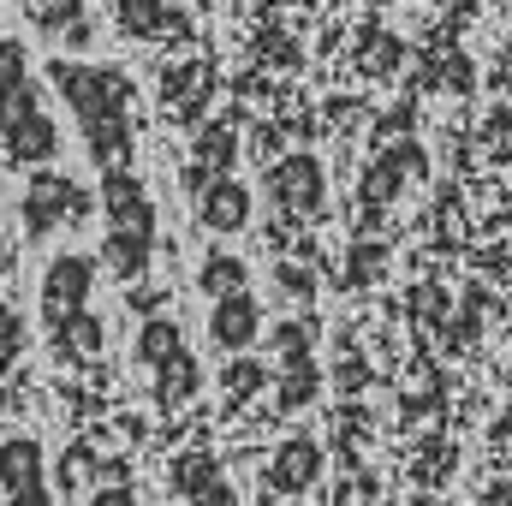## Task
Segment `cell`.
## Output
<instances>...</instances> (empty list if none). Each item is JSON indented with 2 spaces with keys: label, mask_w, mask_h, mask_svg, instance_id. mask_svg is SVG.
Returning a JSON list of instances; mask_svg holds the SVG:
<instances>
[{
  "label": "cell",
  "mask_w": 512,
  "mask_h": 506,
  "mask_svg": "<svg viewBox=\"0 0 512 506\" xmlns=\"http://www.w3.org/2000/svg\"><path fill=\"white\" fill-rule=\"evenodd\" d=\"M251 274H245V262L239 256H227V251H215V256H203L197 262V292H209V298H221V292H239Z\"/></svg>",
  "instance_id": "cell-22"
},
{
  "label": "cell",
  "mask_w": 512,
  "mask_h": 506,
  "mask_svg": "<svg viewBox=\"0 0 512 506\" xmlns=\"http://www.w3.org/2000/svg\"><path fill=\"white\" fill-rule=\"evenodd\" d=\"M173 495L185 506H239V489L221 477V465L209 453H185L173 465Z\"/></svg>",
  "instance_id": "cell-14"
},
{
  "label": "cell",
  "mask_w": 512,
  "mask_h": 506,
  "mask_svg": "<svg viewBox=\"0 0 512 506\" xmlns=\"http://www.w3.org/2000/svg\"><path fill=\"white\" fill-rule=\"evenodd\" d=\"M197 227L203 233H245L251 227V185H239L233 173H221V179H209V185H197Z\"/></svg>",
  "instance_id": "cell-10"
},
{
  "label": "cell",
  "mask_w": 512,
  "mask_h": 506,
  "mask_svg": "<svg viewBox=\"0 0 512 506\" xmlns=\"http://www.w3.org/2000/svg\"><path fill=\"white\" fill-rule=\"evenodd\" d=\"M36 72H30V48L18 42V36H0V90H18V84H30Z\"/></svg>",
  "instance_id": "cell-26"
},
{
  "label": "cell",
  "mask_w": 512,
  "mask_h": 506,
  "mask_svg": "<svg viewBox=\"0 0 512 506\" xmlns=\"http://www.w3.org/2000/svg\"><path fill=\"white\" fill-rule=\"evenodd\" d=\"M280 292H286V304H292V298H298V304H310V274L280 262Z\"/></svg>",
  "instance_id": "cell-29"
},
{
  "label": "cell",
  "mask_w": 512,
  "mask_h": 506,
  "mask_svg": "<svg viewBox=\"0 0 512 506\" xmlns=\"http://www.w3.org/2000/svg\"><path fill=\"white\" fill-rule=\"evenodd\" d=\"M209 340H215L221 352H245V346L262 340V304H256L251 286L221 292V298L209 304Z\"/></svg>",
  "instance_id": "cell-9"
},
{
  "label": "cell",
  "mask_w": 512,
  "mask_h": 506,
  "mask_svg": "<svg viewBox=\"0 0 512 506\" xmlns=\"http://www.w3.org/2000/svg\"><path fill=\"white\" fill-rule=\"evenodd\" d=\"M268 340H274V358H280V364H298V358H310V352H316V322H310V316L280 322Z\"/></svg>",
  "instance_id": "cell-24"
},
{
  "label": "cell",
  "mask_w": 512,
  "mask_h": 506,
  "mask_svg": "<svg viewBox=\"0 0 512 506\" xmlns=\"http://www.w3.org/2000/svg\"><path fill=\"white\" fill-rule=\"evenodd\" d=\"M322 387V370L316 358H298V364H280V411H304Z\"/></svg>",
  "instance_id": "cell-21"
},
{
  "label": "cell",
  "mask_w": 512,
  "mask_h": 506,
  "mask_svg": "<svg viewBox=\"0 0 512 506\" xmlns=\"http://www.w3.org/2000/svg\"><path fill=\"white\" fill-rule=\"evenodd\" d=\"M137 364L143 370H161L167 358H179L185 352V334H179V322L173 316H143V328H137Z\"/></svg>",
  "instance_id": "cell-20"
},
{
  "label": "cell",
  "mask_w": 512,
  "mask_h": 506,
  "mask_svg": "<svg viewBox=\"0 0 512 506\" xmlns=\"http://www.w3.org/2000/svg\"><path fill=\"white\" fill-rule=\"evenodd\" d=\"M102 209V197L54 167H36L24 197H18V221H24V239H54L66 227H90V215Z\"/></svg>",
  "instance_id": "cell-3"
},
{
  "label": "cell",
  "mask_w": 512,
  "mask_h": 506,
  "mask_svg": "<svg viewBox=\"0 0 512 506\" xmlns=\"http://www.w3.org/2000/svg\"><path fill=\"white\" fill-rule=\"evenodd\" d=\"M24 346H30V328H24V316L12 310V304H0V376L24 358Z\"/></svg>",
  "instance_id": "cell-25"
},
{
  "label": "cell",
  "mask_w": 512,
  "mask_h": 506,
  "mask_svg": "<svg viewBox=\"0 0 512 506\" xmlns=\"http://www.w3.org/2000/svg\"><path fill=\"white\" fill-rule=\"evenodd\" d=\"M24 18L60 42V48H90L96 42V24H90V0H24Z\"/></svg>",
  "instance_id": "cell-12"
},
{
  "label": "cell",
  "mask_w": 512,
  "mask_h": 506,
  "mask_svg": "<svg viewBox=\"0 0 512 506\" xmlns=\"http://www.w3.org/2000/svg\"><path fill=\"white\" fill-rule=\"evenodd\" d=\"M0 274H12V245H6V233H0Z\"/></svg>",
  "instance_id": "cell-31"
},
{
  "label": "cell",
  "mask_w": 512,
  "mask_h": 506,
  "mask_svg": "<svg viewBox=\"0 0 512 506\" xmlns=\"http://www.w3.org/2000/svg\"><path fill=\"white\" fill-rule=\"evenodd\" d=\"M268 387V370L256 364V358H245V352H233V364L221 370V393H227V405H239V399H256Z\"/></svg>",
  "instance_id": "cell-23"
},
{
  "label": "cell",
  "mask_w": 512,
  "mask_h": 506,
  "mask_svg": "<svg viewBox=\"0 0 512 506\" xmlns=\"http://www.w3.org/2000/svg\"><path fill=\"white\" fill-rule=\"evenodd\" d=\"M483 506H512V477H507V483H489V495H483Z\"/></svg>",
  "instance_id": "cell-30"
},
{
  "label": "cell",
  "mask_w": 512,
  "mask_h": 506,
  "mask_svg": "<svg viewBox=\"0 0 512 506\" xmlns=\"http://www.w3.org/2000/svg\"><path fill=\"white\" fill-rule=\"evenodd\" d=\"M382 245H358L352 262H346V286H370V274H376V262H382Z\"/></svg>",
  "instance_id": "cell-27"
},
{
  "label": "cell",
  "mask_w": 512,
  "mask_h": 506,
  "mask_svg": "<svg viewBox=\"0 0 512 506\" xmlns=\"http://www.w3.org/2000/svg\"><path fill=\"white\" fill-rule=\"evenodd\" d=\"M96 280H102V262H96L90 251L54 256V262L42 268V322L60 328V322H72L78 310H90Z\"/></svg>",
  "instance_id": "cell-5"
},
{
  "label": "cell",
  "mask_w": 512,
  "mask_h": 506,
  "mask_svg": "<svg viewBox=\"0 0 512 506\" xmlns=\"http://www.w3.org/2000/svg\"><path fill=\"white\" fill-rule=\"evenodd\" d=\"M90 506H137V489H131L126 477H114V483H102V489L90 495Z\"/></svg>",
  "instance_id": "cell-28"
},
{
  "label": "cell",
  "mask_w": 512,
  "mask_h": 506,
  "mask_svg": "<svg viewBox=\"0 0 512 506\" xmlns=\"http://www.w3.org/2000/svg\"><path fill=\"white\" fill-rule=\"evenodd\" d=\"M209 90H215V72H209L203 60H179V66L161 72V102H167V114H179V120H197L203 102H209Z\"/></svg>",
  "instance_id": "cell-16"
},
{
  "label": "cell",
  "mask_w": 512,
  "mask_h": 506,
  "mask_svg": "<svg viewBox=\"0 0 512 506\" xmlns=\"http://www.w3.org/2000/svg\"><path fill=\"white\" fill-rule=\"evenodd\" d=\"M0 149H6V167H48L60 155V126L42 102V84H18V90H0Z\"/></svg>",
  "instance_id": "cell-2"
},
{
  "label": "cell",
  "mask_w": 512,
  "mask_h": 506,
  "mask_svg": "<svg viewBox=\"0 0 512 506\" xmlns=\"http://www.w3.org/2000/svg\"><path fill=\"white\" fill-rule=\"evenodd\" d=\"M0 495L6 506H54L48 453L36 435H0Z\"/></svg>",
  "instance_id": "cell-6"
},
{
  "label": "cell",
  "mask_w": 512,
  "mask_h": 506,
  "mask_svg": "<svg viewBox=\"0 0 512 506\" xmlns=\"http://www.w3.org/2000/svg\"><path fill=\"white\" fill-rule=\"evenodd\" d=\"M197 387H203V364H197V352H191V346H185L179 358H167L161 370H149V399H155V411H161V417L185 411V405L197 399Z\"/></svg>",
  "instance_id": "cell-15"
},
{
  "label": "cell",
  "mask_w": 512,
  "mask_h": 506,
  "mask_svg": "<svg viewBox=\"0 0 512 506\" xmlns=\"http://www.w3.org/2000/svg\"><path fill=\"white\" fill-rule=\"evenodd\" d=\"M262 191H268V203H274L280 215H292V221H316V215L328 209V173H322V161H316L310 149L280 155V161L268 167Z\"/></svg>",
  "instance_id": "cell-4"
},
{
  "label": "cell",
  "mask_w": 512,
  "mask_h": 506,
  "mask_svg": "<svg viewBox=\"0 0 512 506\" xmlns=\"http://www.w3.org/2000/svg\"><path fill=\"white\" fill-rule=\"evenodd\" d=\"M102 274L120 280V286H137L155 262V239H137V233H102Z\"/></svg>",
  "instance_id": "cell-17"
},
{
  "label": "cell",
  "mask_w": 512,
  "mask_h": 506,
  "mask_svg": "<svg viewBox=\"0 0 512 506\" xmlns=\"http://www.w3.org/2000/svg\"><path fill=\"white\" fill-rule=\"evenodd\" d=\"M233 161H239V137H233V126H209L203 137H197V149H191V191L209 185V179H221V173H233Z\"/></svg>",
  "instance_id": "cell-18"
},
{
  "label": "cell",
  "mask_w": 512,
  "mask_h": 506,
  "mask_svg": "<svg viewBox=\"0 0 512 506\" xmlns=\"http://www.w3.org/2000/svg\"><path fill=\"white\" fill-rule=\"evenodd\" d=\"M102 221H108V233L155 239V203H149V185L131 167H108L102 173Z\"/></svg>",
  "instance_id": "cell-7"
},
{
  "label": "cell",
  "mask_w": 512,
  "mask_h": 506,
  "mask_svg": "<svg viewBox=\"0 0 512 506\" xmlns=\"http://www.w3.org/2000/svg\"><path fill=\"white\" fill-rule=\"evenodd\" d=\"M48 84L60 90V102L72 108V120L84 131L90 161L108 167H131L137 137H131V108H137V84L120 66H90V60H48Z\"/></svg>",
  "instance_id": "cell-1"
},
{
  "label": "cell",
  "mask_w": 512,
  "mask_h": 506,
  "mask_svg": "<svg viewBox=\"0 0 512 506\" xmlns=\"http://www.w3.org/2000/svg\"><path fill=\"white\" fill-rule=\"evenodd\" d=\"M48 346H54V358H60L66 370H90V364L108 358V328H102L96 310H78L72 322L48 328Z\"/></svg>",
  "instance_id": "cell-13"
},
{
  "label": "cell",
  "mask_w": 512,
  "mask_h": 506,
  "mask_svg": "<svg viewBox=\"0 0 512 506\" xmlns=\"http://www.w3.org/2000/svg\"><path fill=\"white\" fill-rule=\"evenodd\" d=\"M185 6H197V12H203V6H209V0H185Z\"/></svg>",
  "instance_id": "cell-33"
},
{
  "label": "cell",
  "mask_w": 512,
  "mask_h": 506,
  "mask_svg": "<svg viewBox=\"0 0 512 506\" xmlns=\"http://www.w3.org/2000/svg\"><path fill=\"white\" fill-rule=\"evenodd\" d=\"M114 30L126 42H191V12L173 0H114Z\"/></svg>",
  "instance_id": "cell-8"
},
{
  "label": "cell",
  "mask_w": 512,
  "mask_h": 506,
  "mask_svg": "<svg viewBox=\"0 0 512 506\" xmlns=\"http://www.w3.org/2000/svg\"><path fill=\"white\" fill-rule=\"evenodd\" d=\"M322 477V447L310 441V435H292V441H280L274 447V459H268V477H262V489H274V495H286V501H298L310 483Z\"/></svg>",
  "instance_id": "cell-11"
},
{
  "label": "cell",
  "mask_w": 512,
  "mask_h": 506,
  "mask_svg": "<svg viewBox=\"0 0 512 506\" xmlns=\"http://www.w3.org/2000/svg\"><path fill=\"white\" fill-rule=\"evenodd\" d=\"M405 173H423V149H417V143H399L393 155H382V161L364 173V197H370V203L399 197V179H405Z\"/></svg>",
  "instance_id": "cell-19"
},
{
  "label": "cell",
  "mask_w": 512,
  "mask_h": 506,
  "mask_svg": "<svg viewBox=\"0 0 512 506\" xmlns=\"http://www.w3.org/2000/svg\"><path fill=\"white\" fill-rule=\"evenodd\" d=\"M411 506H435V501H429V495H417V501H411Z\"/></svg>",
  "instance_id": "cell-32"
}]
</instances>
